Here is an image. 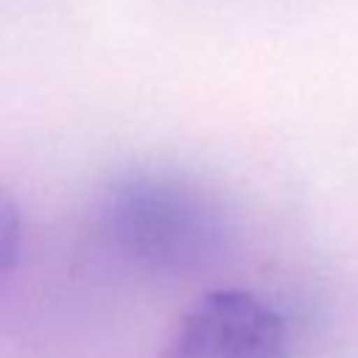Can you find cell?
I'll return each instance as SVG.
<instances>
[{
  "label": "cell",
  "mask_w": 358,
  "mask_h": 358,
  "mask_svg": "<svg viewBox=\"0 0 358 358\" xmlns=\"http://www.w3.org/2000/svg\"><path fill=\"white\" fill-rule=\"evenodd\" d=\"M95 241L123 266L159 280L199 277L235 246L229 201L207 182L173 168H129L92 199Z\"/></svg>",
  "instance_id": "6da1fadb"
},
{
  "label": "cell",
  "mask_w": 358,
  "mask_h": 358,
  "mask_svg": "<svg viewBox=\"0 0 358 358\" xmlns=\"http://www.w3.org/2000/svg\"><path fill=\"white\" fill-rule=\"evenodd\" d=\"M159 358H291V338L268 299L224 285L185 308Z\"/></svg>",
  "instance_id": "7a4b0ae2"
},
{
  "label": "cell",
  "mask_w": 358,
  "mask_h": 358,
  "mask_svg": "<svg viewBox=\"0 0 358 358\" xmlns=\"http://www.w3.org/2000/svg\"><path fill=\"white\" fill-rule=\"evenodd\" d=\"M22 252V213L11 190L0 185V294L11 282Z\"/></svg>",
  "instance_id": "3957f363"
}]
</instances>
